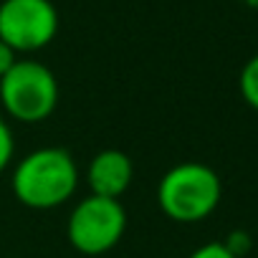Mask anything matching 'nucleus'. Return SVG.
Masks as SVG:
<instances>
[{
	"label": "nucleus",
	"instance_id": "obj_1",
	"mask_svg": "<svg viewBox=\"0 0 258 258\" xmlns=\"http://www.w3.org/2000/svg\"><path fill=\"white\" fill-rule=\"evenodd\" d=\"M13 195L31 210H53L79 187V165L63 147H38L18 160L11 177Z\"/></svg>",
	"mask_w": 258,
	"mask_h": 258
},
{
	"label": "nucleus",
	"instance_id": "obj_2",
	"mask_svg": "<svg viewBox=\"0 0 258 258\" xmlns=\"http://www.w3.org/2000/svg\"><path fill=\"white\" fill-rule=\"evenodd\" d=\"M223 198V182L210 165L180 162L170 167L157 185V205L175 223H200L215 213Z\"/></svg>",
	"mask_w": 258,
	"mask_h": 258
},
{
	"label": "nucleus",
	"instance_id": "obj_3",
	"mask_svg": "<svg viewBox=\"0 0 258 258\" xmlns=\"http://www.w3.org/2000/svg\"><path fill=\"white\" fill-rule=\"evenodd\" d=\"M0 104L13 121L38 124L58 106V79L46 63L18 58V63L0 79Z\"/></svg>",
	"mask_w": 258,
	"mask_h": 258
},
{
	"label": "nucleus",
	"instance_id": "obj_4",
	"mask_svg": "<svg viewBox=\"0 0 258 258\" xmlns=\"http://www.w3.org/2000/svg\"><path fill=\"white\" fill-rule=\"evenodd\" d=\"M126 230V210L121 200H109L99 195L81 198L66 220V238L74 250L84 255L109 253Z\"/></svg>",
	"mask_w": 258,
	"mask_h": 258
},
{
	"label": "nucleus",
	"instance_id": "obj_5",
	"mask_svg": "<svg viewBox=\"0 0 258 258\" xmlns=\"http://www.w3.org/2000/svg\"><path fill=\"white\" fill-rule=\"evenodd\" d=\"M58 33V11L51 0H3L0 41L18 56L46 48Z\"/></svg>",
	"mask_w": 258,
	"mask_h": 258
},
{
	"label": "nucleus",
	"instance_id": "obj_6",
	"mask_svg": "<svg viewBox=\"0 0 258 258\" xmlns=\"http://www.w3.org/2000/svg\"><path fill=\"white\" fill-rule=\"evenodd\" d=\"M135 177L132 157L121 150H101L86 165V185L91 195L119 200Z\"/></svg>",
	"mask_w": 258,
	"mask_h": 258
},
{
	"label": "nucleus",
	"instance_id": "obj_7",
	"mask_svg": "<svg viewBox=\"0 0 258 258\" xmlns=\"http://www.w3.org/2000/svg\"><path fill=\"white\" fill-rule=\"evenodd\" d=\"M238 89H240V96L243 101L258 111V53L253 58L245 61V66L240 69V76H238Z\"/></svg>",
	"mask_w": 258,
	"mask_h": 258
},
{
	"label": "nucleus",
	"instance_id": "obj_8",
	"mask_svg": "<svg viewBox=\"0 0 258 258\" xmlns=\"http://www.w3.org/2000/svg\"><path fill=\"white\" fill-rule=\"evenodd\" d=\"M16 155V140H13V129L8 124V119L0 114V172H3Z\"/></svg>",
	"mask_w": 258,
	"mask_h": 258
},
{
	"label": "nucleus",
	"instance_id": "obj_9",
	"mask_svg": "<svg viewBox=\"0 0 258 258\" xmlns=\"http://www.w3.org/2000/svg\"><path fill=\"white\" fill-rule=\"evenodd\" d=\"M223 245H225L235 258H243V255L250 250V235H248L245 230H233V233L223 240Z\"/></svg>",
	"mask_w": 258,
	"mask_h": 258
},
{
	"label": "nucleus",
	"instance_id": "obj_10",
	"mask_svg": "<svg viewBox=\"0 0 258 258\" xmlns=\"http://www.w3.org/2000/svg\"><path fill=\"white\" fill-rule=\"evenodd\" d=\"M190 258H235V255L223 245V240H213V243H205V245L195 248L190 253Z\"/></svg>",
	"mask_w": 258,
	"mask_h": 258
},
{
	"label": "nucleus",
	"instance_id": "obj_11",
	"mask_svg": "<svg viewBox=\"0 0 258 258\" xmlns=\"http://www.w3.org/2000/svg\"><path fill=\"white\" fill-rule=\"evenodd\" d=\"M16 63H18V53L6 41H0V79H3Z\"/></svg>",
	"mask_w": 258,
	"mask_h": 258
}]
</instances>
